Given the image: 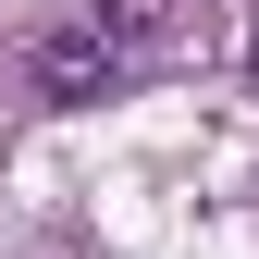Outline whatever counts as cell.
I'll return each instance as SVG.
<instances>
[{"label":"cell","instance_id":"cell-3","mask_svg":"<svg viewBox=\"0 0 259 259\" xmlns=\"http://www.w3.org/2000/svg\"><path fill=\"white\" fill-rule=\"evenodd\" d=\"M247 74H259V37H247Z\"/></svg>","mask_w":259,"mask_h":259},{"label":"cell","instance_id":"cell-1","mask_svg":"<svg viewBox=\"0 0 259 259\" xmlns=\"http://www.w3.org/2000/svg\"><path fill=\"white\" fill-rule=\"evenodd\" d=\"M25 62H37V87H50L62 111H87V99H111V87H123V62H136V50H123V37H99V25H50Z\"/></svg>","mask_w":259,"mask_h":259},{"label":"cell","instance_id":"cell-2","mask_svg":"<svg viewBox=\"0 0 259 259\" xmlns=\"http://www.w3.org/2000/svg\"><path fill=\"white\" fill-rule=\"evenodd\" d=\"M173 13H185V0H87V25H99V37H123V50L173 37Z\"/></svg>","mask_w":259,"mask_h":259}]
</instances>
